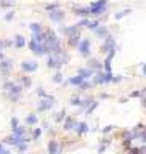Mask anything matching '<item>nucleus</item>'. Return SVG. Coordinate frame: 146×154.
I'll return each instance as SVG.
<instances>
[{"instance_id":"nucleus-1","label":"nucleus","mask_w":146,"mask_h":154,"mask_svg":"<svg viewBox=\"0 0 146 154\" xmlns=\"http://www.w3.org/2000/svg\"><path fill=\"white\" fill-rule=\"evenodd\" d=\"M106 5H108V2H106V0H100V2H96V3H92V7H90V15H93V16L103 15Z\"/></svg>"},{"instance_id":"nucleus-2","label":"nucleus","mask_w":146,"mask_h":154,"mask_svg":"<svg viewBox=\"0 0 146 154\" xmlns=\"http://www.w3.org/2000/svg\"><path fill=\"white\" fill-rule=\"evenodd\" d=\"M29 48L34 51L35 55H39V56H40V55H45L47 53V50H45V45H43V42H37V40H31L29 42Z\"/></svg>"},{"instance_id":"nucleus-3","label":"nucleus","mask_w":146,"mask_h":154,"mask_svg":"<svg viewBox=\"0 0 146 154\" xmlns=\"http://www.w3.org/2000/svg\"><path fill=\"white\" fill-rule=\"evenodd\" d=\"M77 48L82 53V56H88L90 55V42L87 39H84V40H80L77 43Z\"/></svg>"},{"instance_id":"nucleus-4","label":"nucleus","mask_w":146,"mask_h":154,"mask_svg":"<svg viewBox=\"0 0 146 154\" xmlns=\"http://www.w3.org/2000/svg\"><path fill=\"white\" fill-rule=\"evenodd\" d=\"M11 68H13V64H11V60H2L0 61V72L2 74H8Z\"/></svg>"},{"instance_id":"nucleus-5","label":"nucleus","mask_w":146,"mask_h":154,"mask_svg":"<svg viewBox=\"0 0 146 154\" xmlns=\"http://www.w3.org/2000/svg\"><path fill=\"white\" fill-rule=\"evenodd\" d=\"M55 104V100L53 98H47V100H43V101H40V104H39V111H47V109H50L52 106Z\"/></svg>"},{"instance_id":"nucleus-6","label":"nucleus","mask_w":146,"mask_h":154,"mask_svg":"<svg viewBox=\"0 0 146 154\" xmlns=\"http://www.w3.org/2000/svg\"><path fill=\"white\" fill-rule=\"evenodd\" d=\"M21 69L26 71V72H32V71L37 69V63L35 61H24L21 64Z\"/></svg>"},{"instance_id":"nucleus-7","label":"nucleus","mask_w":146,"mask_h":154,"mask_svg":"<svg viewBox=\"0 0 146 154\" xmlns=\"http://www.w3.org/2000/svg\"><path fill=\"white\" fill-rule=\"evenodd\" d=\"M114 45H116V42H114V39L112 37H106V40H104V45H103V50H104V53H108V51H111L114 50Z\"/></svg>"},{"instance_id":"nucleus-8","label":"nucleus","mask_w":146,"mask_h":154,"mask_svg":"<svg viewBox=\"0 0 146 154\" xmlns=\"http://www.w3.org/2000/svg\"><path fill=\"white\" fill-rule=\"evenodd\" d=\"M48 16H50V19H52V21L58 23V21H61V19H63V16H64V15H63L60 10H56V8H55V10L52 11V13H48Z\"/></svg>"},{"instance_id":"nucleus-9","label":"nucleus","mask_w":146,"mask_h":154,"mask_svg":"<svg viewBox=\"0 0 146 154\" xmlns=\"http://www.w3.org/2000/svg\"><path fill=\"white\" fill-rule=\"evenodd\" d=\"M76 130H77V133L84 135V133H87V124L85 122H80L79 125H76Z\"/></svg>"},{"instance_id":"nucleus-10","label":"nucleus","mask_w":146,"mask_h":154,"mask_svg":"<svg viewBox=\"0 0 146 154\" xmlns=\"http://www.w3.org/2000/svg\"><path fill=\"white\" fill-rule=\"evenodd\" d=\"M79 76L84 77V79H88L92 76V69H79Z\"/></svg>"},{"instance_id":"nucleus-11","label":"nucleus","mask_w":146,"mask_h":154,"mask_svg":"<svg viewBox=\"0 0 146 154\" xmlns=\"http://www.w3.org/2000/svg\"><path fill=\"white\" fill-rule=\"evenodd\" d=\"M71 84H72V85H79V87H80L82 85V82H84V77H80V76H77V77H72V79H71Z\"/></svg>"},{"instance_id":"nucleus-12","label":"nucleus","mask_w":146,"mask_h":154,"mask_svg":"<svg viewBox=\"0 0 146 154\" xmlns=\"http://www.w3.org/2000/svg\"><path fill=\"white\" fill-rule=\"evenodd\" d=\"M95 34H96V35H103V37H104V35H108V29H106L104 26L96 27V29H95Z\"/></svg>"},{"instance_id":"nucleus-13","label":"nucleus","mask_w":146,"mask_h":154,"mask_svg":"<svg viewBox=\"0 0 146 154\" xmlns=\"http://www.w3.org/2000/svg\"><path fill=\"white\" fill-rule=\"evenodd\" d=\"M24 133H26V130L23 128V127H15V128H13V135H18V136H24Z\"/></svg>"},{"instance_id":"nucleus-14","label":"nucleus","mask_w":146,"mask_h":154,"mask_svg":"<svg viewBox=\"0 0 146 154\" xmlns=\"http://www.w3.org/2000/svg\"><path fill=\"white\" fill-rule=\"evenodd\" d=\"M24 37H21V35H16V42H15V45L18 47V48H21V47H24Z\"/></svg>"},{"instance_id":"nucleus-15","label":"nucleus","mask_w":146,"mask_h":154,"mask_svg":"<svg viewBox=\"0 0 146 154\" xmlns=\"http://www.w3.org/2000/svg\"><path fill=\"white\" fill-rule=\"evenodd\" d=\"M74 127H76V122H74L72 119H68V120L64 122V128L66 130H71V128H74Z\"/></svg>"},{"instance_id":"nucleus-16","label":"nucleus","mask_w":146,"mask_h":154,"mask_svg":"<svg viewBox=\"0 0 146 154\" xmlns=\"http://www.w3.org/2000/svg\"><path fill=\"white\" fill-rule=\"evenodd\" d=\"M58 149H60V148H58L56 141H52V143L48 145V151L50 153H58Z\"/></svg>"},{"instance_id":"nucleus-17","label":"nucleus","mask_w":146,"mask_h":154,"mask_svg":"<svg viewBox=\"0 0 146 154\" xmlns=\"http://www.w3.org/2000/svg\"><path fill=\"white\" fill-rule=\"evenodd\" d=\"M31 31H32L34 34H37V32H42V29H40V24H37V23H32V24H31Z\"/></svg>"},{"instance_id":"nucleus-18","label":"nucleus","mask_w":146,"mask_h":154,"mask_svg":"<svg viewBox=\"0 0 146 154\" xmlns=\"http://www.w3.org/2000/svg\"><path fill=\"white\" fill-rule=\"evenodd\" d=\"M37 122V117L35 116H29V117H26V124H29V125H32Z\"/></svg>"},{"instance_id":"nucleus-19","label":"nucleus","mask_w":146,"mask_h":154,"mask_svg":"<svg viewBox=\"0 0 146 154\" xmlns=\"http://www.w3.org/2000/svg\"><path fill=\"white\" fill-rule=\"evenodd\" d=\"M71 104H74V106H77V104H80V98H77V96H74L72 100H71Z\"/></svg>"},{"instance_id":"nucleus-20","label":"nucleus","mask_w":146,"mask_h":154,"mask_svg":"<svg viewBox=\"0 0 146 154\" xmlns=\"http://www.w3.org/2000/svg\"><path fill=\"white\" fill-rule=\"evenodd\" d=\"M130 13V10H125V11H122L120 15H116V19H120L122 16H125V15H128Z\"/></svg>"},{"instance_id":"nucleus-21","label":"nucleus","mask_w":146,"mask_h":154,"mask_svg":"<svg viewBox=\"0 0 146 154\" xmlns=\"http://www.w3.org/2000/svg\"><path fill=\"white\" fill-rule=\"evenodd\" d=\"M61 80H63L61 72H56V74H55V82H61Z\"/></svg>"},{"instance_id":"nucleus-22","label":"nucleus","mask_w":146,"mask_h":154,"mask_svg":"<svg viewBox=\"0 0 146 154\" xmlns=\"http://www.w3.org/2000/svg\"><path fill=\"white\" fill-rule=\"evenodd\" d=\"M23 85H24V87H29V85H31V79H29V77H24V79H23Z\"/></svg>"},{"instance_id":"nucleus-23","label":"nucleus","mask_w":146,"mask_h":154,"mask_svg":"<svg viewBox=\"0 0 146 154\" xmlns=\"http://www.w3.org/2000/svg\"><path fill=\"white\" fill-rule=\"evenodd\" d=\"M40 133H42V132H40V130H39V128L35 130V132H34V135H32V136H34V140H37V138L40 136Z\"/></svg>"},{"instance_id":"nucleus-24","label":"nucleus","mask_w":146,"mask_h":154,"mask_svg":"<svg viewBox=\"0 0 146 154\" xmlns=\"http://www.w3.org/2000/svg\"><path fill=\"white\" fill-rule=\"evenodd\" d=\"M11 125H13V128L18 127V119H11Z\"/></svg>"},{"instance_id":"nucleus-25","label":"nucleus","mask_w":146,"mask_h":154,"mask_svg":"<svg viewBox=\"0 0 146 154\" xmlns=\"http://www.w3.org/2000/svg\"><path fill=\"white\" fill-rule=\"evenodd\" d=\"M5 19H7V21H10V19H13V13L7 15V16H5Z\"/></svg>"},{"instance_id":"nucleus-26","label":"nucleus","mask_w":146,"mask_h":154,"mask_svg":"<svg viewBox=\"0 0 146 154\" xmlns=\"http://www.w3.org/2000/svg\"><path fill=\"white\" fill-rule=\"evenodd\" d=\"M5 151H7V149H5V148H3V146H2V145H0V153H5Z\"/></svg>"},{"instance_id":"nucleus-27","label":"nucleus","mask_w":146,"mask_h":154,"mask_svg":"<svg viewBox=\"0 0 146 154\" xmlns=\"http://www.w3.org/2000/svg\"><path fill=\"white\" fill-rule=\"evenodd\" d=\"M0 60H3V53H2V50H0Z\"/></svg>"},{"instance_id":"nucleus-28","label":"nucleus","mask_w":146,"mask_h":154,"mask_svg":"<svg viewBox=\"0 0 146 154\" xmlns=\"http://www.w3.org/2000/svg\"><path fill=\"white\" fill-rule=\"evenodd\" d=\"M143 106L146 108V98H143Z\"/></svg>"},{"instance_id":"nucleus-29","label":"nucleus","mask_w":146,"mask_h":154,"mask_svg":"<svg viewBox=\"0 0 146 154\" xmlns=\"http://www.w3.org/2000/svg\"><path fill=\"white\" fill-rule=\"evenodd\" d=\"M143 74L146 76V64H145V68H143Z\"/></svg>"},{"instance_id":"nucleus-30","label":"nucleus","mask_w":146,"mask_h":154,"mask_svg":"<svg viewBox=\"0 0 146 154\" xmlns=\"http://www.w3.org/2000/svg\"><path fill=\"white\" fill-rule=\"evenodd\" d=\"M2 47H3V43H2V42H0V50H2Z\"/></svg>"},{"instance_id":"nucleus-31","label":"nucleus","mask_w":146,"mask_h":154,"mask_svg":"<svg viewBox=\"0 0 146 154\" xmlns=\"http://www.w3.org/2000/svg\"><path fill=\"white\" fill-rule=\"evenodd\" d=\"M0 2H3V0H0Z\"/></svg>"},{"instance_id":"nucleus-32","label":"nucleus","mask_w":146,"mask_h":154,"mask_svg":"<svg viewBox=\"0 0 146 154\" xmlns=\"http://www.w3.org/2000/svg\"><path fill=\"white\" fill-rule=\"evenodd\" d=\"M145 140H146V136H145Z\"/></svg>"}]
</instances>
